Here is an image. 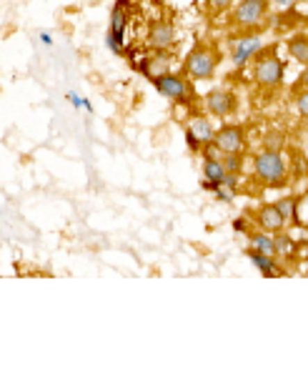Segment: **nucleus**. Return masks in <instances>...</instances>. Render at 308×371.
Returning <instances> with one entry per match:
<instances>
[{
	"label": "nucleus",
	"instance_id": "ddd939ff",
	"mask_svg": "<svg viewBox=\"0 0 308 371\" xmlns=\"http://www.w3.org/2000/svg\"><path fill=\"white\" fill-rule=\"evenodd\" d=\"M248 258L253 261V266H256L264 276H268V278H273L278 274V269H276V264H273V256H266V253H261V251H256V248H248Z\"/></svg>",
	"mask_w": 308,
	"mask_h": 371
},
{
	"label": "nucleus",
	"instance_id": "412c9836",
	"mask_svg": "<svg viewBox=\"0 0 308 371\" xmlns=\"http://www.w3.org/2000/svg\"><path fill=\"white\" fill-rule=\"evenodd\" d=\"M295 108H298V113H301L303 118L308 120V90L298 93V98H295Z\"/></svg>",
	"mask_w": 308,
	"mask_h": 371
},
{
	"label": "nucleus",
	"instance_id": "a878e982",
	"mask_svg": "<svg viewBox=\"0 0 308 371\" xmlns=\"http://www.w3.org/2000/svg\"><path fill=\"white\" fill-rule=\"evenodd\" d=\"M233 228H236V231H245V221H236Z\"/></svg>",
	"mask_w": 308,
	"mask_h": 371
},
{
	"label": "nucleus",
	"instance_id": "423d86ee",
	"mask_svg": "<svg viewBox=\"0 0 308 371\" xmlns=\"http://www.w3.org/2000/svg\"><path fill=\"white\" fill-rule=\"evenodd\" d=\"M261 48H264V40L258 35H241L231 45V61L236 65H245L251 58H256L261 53Z\"/></svg>",
	"mask_w": 308,
	"mask_h": 371
},
{
	"label": "nucleus",
	"instance_id": "f03ea898",
	"mask_svg": "<svg viewBox=\"0 0 308 371\" xmlns=\"http://www.w3.org/2000/svg\"><path fill=\"white\" fill-rule=\"evenodd\" d=\"M283 73H286V65L278 56L273 53H258L256 56V65H253V76L261 86L266 88H276L278 83H283Z\"/></svg>",
	"mask_w": 308,
	"mask_h": 371
},
{
	"label": "nucleus",
	"instance_id": "20e7f679",
	"mask_svg": "<svg viewBox=\"0 0 308 371\" xmlns=\"http://www.w3.org/2000/svg\"><path fill=\"white\" fill-rule=\"evenodd\" d=\"M156 90L163 98L168 101H176V103H191L193 101V86H191L188 78H181V76H173V73H165V76H158L153 81Z\"/></svg>",
	"mask_w": 308,
	"mask_h": 371
},
{
	"label": "nucleus",
	"instance_id": "f3484780",
	"mask_svg": "<svg viewBox=\"0 0 308 371\" xmlns=\"http://www.w3.org/2000/svg\"><path fill=\"white\" fill-rule=\"evenodd\" d=\"M283 145H286V133L283 131H268L264 136L266 151H283Z\"/></svg>",
	"mask_w": 308,
	"mask_h": 371
},
{
	"label": "nucleus",
	"instance_id": "f8f14e48",
	"mask_svg": "<svg viewBox=\"0 0 308 371\" xmlns=\"http://www.w3.org/2000/svg\"><path fill=\"white\" fill-rule=\"evenodd\" d=\"M188 131L195 133V136L201 139L203 145H206V143H213V139H216V131H213V126H211V120L203 118V116H193V118H191Z\"/></svg>",
	"mask_w": 308,
	"mask_h": 371
},
{
	"label": "nucleus",
	"instance_id": "0eeeda50",
	"mask_svg": "<svg viewBox=\"0 0 308 371\" xmlns=\"http://www.w3.org/2000/svg\"><path fill=\"white\" fill-rule=\"evenodd\" d=\"M148 45L153 51H170L176 45V28L168 20H156L148 28Z\"/></svg>",
	"mask_w": 308,
	"mask_h": 371
},
{
	"label": "nucleus",
	"instance_id": "39448f33",
	"mask_svg": "<svg viewBox=\"0 0 308 371\" xmlns=\"http://www.w3.org/2000/svg\"><path fill=\"white\" fill-rule=\"evenodd\" d=\"M266 20V3H245L241 0L233 10V23L238 28H258Z\"/></svg>",
	"mask_w": 308,
	"mask_h": 371
},
{
	"label": "nucleus",
	"instance_id": "4be33fe9",
	"mask_svg": "<svg viewBox=\"0 0 308 371\" xmlns=\"http://www.w3.org/2000/svg\"><path fill=\"white\" fill-rule=\"evenodd\" d=\"M186 143H188V148H191V151H198V148H203L201 139H198L195 133H191V131H186Z\"/></svg>",
	"mask_w": 308,
	"mask_h": 371
},
{
	"label": "nucleus",
	"instance_id": "6e6552de",
	"mask_svg": "<svg viewBox=\"0 0 308 371\" xmlns=\"http://www.w3.org/2000/svg\"><path fill=\"white\" fill-rule=\"evenodd\" d=\"M243 128L241 126H223L220 131H216L213 143L218 145L223 153H241L243 148Z\"/></svg>",
	"mask_w": 308,
	"mask_h": 371
},
{
	"label": "nucleus",
	"instance_id": "a211bd4d",
	"mask_svg": "<svg viewBox=\"0 0 308 371\" xmlns=\"http://www.w3.org/2000/svg\"><path fill=\"white\" fill-rule=\"evenodd\" d=\"M276 206H278V211L286 216V221H293V223H298V219H295V216H298V214H295V198H291V196H283Z\"/></svg>",
	"mask_w": 308,
	"mask_h": 371
},
{
	"label": "nucleus",
	"instance_id": "5701e85b",
	"mask_svg": "<svg viewBox=\"0 0 308 371\" xmlns=\"http://www.w3.org/2000/svg\"><path fill=\"white\" fill-rule=\"evenodd\" d=\"M208 6H211L213 10H218V13H220V10H228V8L233 6V0H208Z\"/></svg>",
	"mask_w": 308,
	"mask_h": 371
},
{
	"label": "nucleus",
	"instance_id": "393cba45",
	"mask_svg": "<svg viewBox=\"0 0 308 371\" xmlns=\"http://www.w3.org/2000/svg\"><path fill=\"white\" fill-rule=\"evenodd\" d=\"M273 3H276L278 8H291V6H293V0H273Z\"/></svg>",
	"mask_w": 308,
	"mask_h": 371
},
{
	"label": "nucleus",
	"instance_id": "dca6fc26",
	"mask_svg": "<svg viewBox=\"0 0 308 371\" xmlns=\"http://www.w3.org/2000/svg\"><path fill=\"white\" fill-rule=\"evenodd\" d=\"M251 248H256V251L266 253V256H276V241L270 239V236H266L264 231H261V233H251Z\"/></svg>",
	"mask_w": 308,
	"mask_h": 371
},
{
	"label": "nucleus",
	"instance_id": "b1692460",
	"mask_svg": "<svg viewBox=\"0 0 308 371\" xmlns=\"http://www.w3.org/2000/svg\"><path fill=\"white\" fill-rule=\"evenodd\" d=\"M298 88L308 90V65H306V73H303V76H301V81L295 83V90H298Z\"/></svg>",
	"mask_w": 308,
	"mask_h": 371
},
{
	"label": "nucleus",
	"instance_id": "2eb2a0df",
	"mask_svg": "<svg viewBox=\"0 0 308 371\" xmlns=\"http://www.w3.org/2000/svg\"><path fill=\"white\" fill-rule=\"evenodd\" d=\"M289 56H293V61L308 65V38L298 35V38L289 40Z\"/></svg>",
	"mask_w": 308,
	"mask_h": 371
},
{
	"label": "nucleus",
	"instance_id": "9b49d317",
	"mask_svg": "<svg viewBox=\"0 0 308 371\" xmlns=\"http://www.w3.org/2000/svg\"><path fill=\"white\" fill-rule=\"evenodd\" d=\"M140 70H143L151 81H156L158 76H165V73H168V56H165V51H158L156 56L145 58L143 63H140Z\"/></svg>",
	"mask_w": 308,
	"mask_h": 371
},
{
	"label": "nucleus",
	"instance_id": "bb28decb",
	"mask_svg": "<svg viewBox=\"0 0 308 371\" xmlns=\"http://www.w3.org/2000/svg\"><path fill=\"white\" fill-rule=\"evenodd\" d=\"M245 3H268V0H245Z\"/></svg>",
	"mask_w": 308,
	"mask_h": 371
},
{
	"label": "nucleus",
	"instance_id": "6ab92c4d",
	"mask_svg": "<svg viewBox=\"0 0 308 371\" xmlns=\"http://www.w3.org/2000/svg\"><path fill=\"white\" fill-rule=\"evenodd\" d=\"M223 166H226L228 173H241L243 171V156L241 153H226L223 156Z\"/></svg>",
	"mask_w": 308,
	"mask_h": 371
},
{
	"label": "nucleus",
	"instance_id": "f257e3e1",
	"mask_svg": "<svg viewBox=\"0 0 308 371\" xmlns=\"http://www.w3.org/2000/svg\"><path fill=\"white\" fill-rule=\"evenodd\" d=\"M253 173L261 183L266 186H283L289 181V166L283 161L281 151H261L256 158H253Z\"/></svg>",
	"mask_w": 308,
	"mask_h": 371
},
{
	"label": "nucleus",
	"instance_id": "4468645a",
	"mask_svg": "<svg viewBox=\"0 0 308 371\" xmlns=\"http://www.w3.org/2000/svg\"><path fill=\"white\" fill-rule=\"evenodd\" d=\"M228 171L226 166H223V161H206L203 164V178L211 183H216V186H223V181H226Z\"/></svg>",
	"mask_w": 308,
	"mask_h": 371
},
{
	"label": "nucleus",
	"instance_id": "1a4fd4ad",
	"mask_svg": "<svg viewBox=\"0 0 308 371\" xmlns=\"http://www.w3.org/2000/svg\"><path fill=\"white\" fill-rule=\"evenodd\" d=\"M206 108L213 116H218V118H226V116H231L233 108H236V98H233L231 90L216 88L206 95Z\"/></svg>",
	"mask_w": 308,
	"mask_h": 371
},
{
	"label": "nucleus",
	"instance_id": "9d476101",
	"mask_svg": "<svg viewBox=\"0 0 308 371\" xmlns=\"http://www.w3.org/2000/svg\"><path fill=\"white\" fill-rule=\"evenodd\" d=\"M256 221H258V226L264 228V231H281V228L289 223V221H286V216L278 211L276 203H266V206L258 208Z\"/></svg>",
	"mask_w": 308,
	"mask_h": 371
},
{
	"label": "nucleus",
	"instance_id": "7ed1b4c3",
	"mask_svg": "<svg viewBox=\"0 0 308 371\" xmlns=\"http://www.w3.org/2000/svg\"><path fill=\"white\" fill-rule=\"evenodd\" d=\"M216 68H218V58L211 48H195L186 58V76L191 81H208L213 78Z\"/></svg>",
	"mask_w": 308,
	"mask_h": 371
},
{
	"label": "nucleus",
	"instance_id": "aec40b11",
	"mask_svg": "<svg viewBox=\"0 0 308 371\" xmlns=\"http://www.w3.org/2000/svg\"><path fill=\"white\" fill-rule=\"evenodd\" d=\"M276 256H291L293 253V241H291V236H286V233H281V236H276Z\"/></svg>",
	"mask_w": 308,
	"mask_h": 371
}]
</instances>
